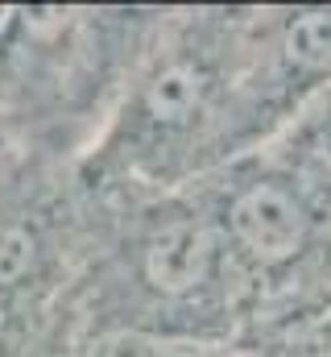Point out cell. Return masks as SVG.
<instances>
[{
  "label": "cell",
  "instance_id": "cell-1",
  "mask_svg": "<svg viewBox=\"0 0 331 357\" xmlns=\"http://www.w3.org/2000/svg\"><path fill=\"white\" fill-rule=\"evenodd\" d=\"M141 13L0 8V129L13 150L58 154L67 133L108 116L129 71Z\"/></svg>",
  "mask_w": 331,
  "mask_h": 357
},
{
  "label": "cell",
  "instance_id": "cell-2",
  "mask_svg": "<svg viewBox=\"0 0 331 357\" xmlns=\"http://www.w3.org/2000/svg\"><path fill=\"white\" fill-rule=\"evenodd\" d=\"M124 274L154 307H186L203 299L224 262L220 229L199 212H158L124 241Z\"/></svg>",
  "mask_w": 331,
  "mask_h": 357
},
{
  "label": "cell",
  "instance_id": "cell-3",
  "mask_svg": "<svg viewBox=\"0 0 331 357\" xmlns=\"http://www.w3.org/2000/svg\"><path fill=\"white\" fill-rule=\"evenodd\" d=\"M224 233L257 266H282L307 250L311 212L282 178H252L232 191L224 208Z\"/></svg>",
  "mask_w": 331,
  "mask_h": 357
},
{
  "label": "cell",
  "instance_id": "cell-4",
  "mask_svg": "<svg viewBox=\"0 0 331 357\" xmlns=\"http://www.w3.org/2000/svg\"><path fill=\"white\" fill-rule=\"evenodd\" d=\"M277 54L286 71L319 75L331 67V8H298L282 21Z\"/></svg>",
  "mask_w": 331,
  "mask_h": 357
},
{
  "label": "cell",
  "instance_id": "cell-5",
  "mask_svg": "<svg viewBox=\"0 0 331 357\" xmlns=\"http://www.w3.org/2000/svg\"><path fill=\"white\" fill-rule=\"evenodd\" d=\"M8 150H13V146H8V137H4V129H0V158H4Z\"/></svg>",
  "mask_w": 331,
  "mask_h": 357
}]
</instances>
